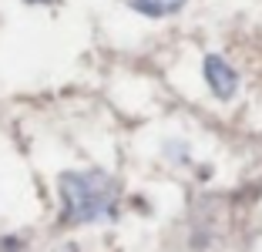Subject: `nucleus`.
Returning a JSON list of instances; mask_svg holds the SVG:
<instances>
[{
    "instance_id": "2",
    "label": "nucleus",
    "mask_w": 262,
    "mask_h": 252,
    "mask_svg": "<svg viewBox=\"0 0 262 252\" xmlns=\"http://www.w3.org/2000/svg\"><path fill=\"white\" fill-rule=\"evenodd\" d=\"M205 81H208V88H212V94H215L219 101H232L235 91H239V74H235V68H232L225 57H219V54H208L205 57Z\"/></svg>"
},
{
    "instance_id": "1",
    "label": "nucleus",
    "mask_w": 262,
    "mask_h": 252,
    "mask_svg": "<svg viewBox=\"0 0 262 252\" xmlns=\"http://www.w3.org/2000/svg\"><path fill=\"white\" fill-rule=\"evenodd\" d=\"M57 192H61V215L68 225H94V222L118 219L121 185L101 168L64 172L57 178Z\"/></svg>"
},
{
    "instance_id": "3",
    "label": "nucleus",
    "mask_w": 262,
    "mask_h": 252,
    "mask_svg": "<svg viewBox=\"0 0 262 252\" xmlns=\"http://www.w3.org/2000/svg\"><path fill=\"white\" fill-rule=\"evenodd\" d=\"M128 7L145 14V17H151V20H158V17L178 14V10L185 7V0H128Z\"/></svg>"
},
{
    "instance_id": "4",
    "label": "nucleus",
    "mask_w": 262,
    "mask_h": 252,
    "mask_svg": "<svg viewBox=\"0 0 262 252\" xmlns=\"http://www.w3.org/2000/svg\"><path fill=\"white\" fill-rule=\"evenodd\" d=\"M24 4H54V0H24Z\"/></svg>"
}]
</instances>
